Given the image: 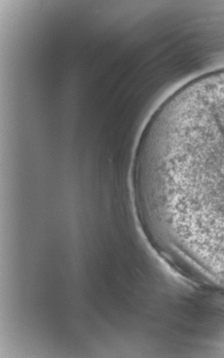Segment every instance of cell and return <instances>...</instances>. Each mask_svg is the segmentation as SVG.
I'll use <instances>...</instances> for the list:
<instances>
[{"mask_svg": "<svg viewBox=\"0 0 224 358\" xmlns=\"http://www.w3.org/2000/svg\"><path fill=\"white\" fill-rule=\"evenodd\" d=\"M172 186L224 220V117L204 127L178 159Z\"/></svg>", "mask_w": 224, "mask_h": 358, "instance_id": "1", "label": "cell"}]
</instances>
